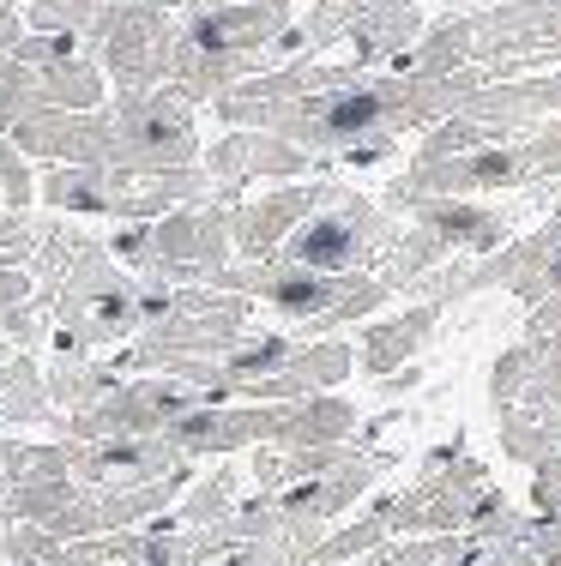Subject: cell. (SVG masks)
Wrapping results in <instances>:
<instances>
[{
  "label": "cell",
  "instance_id": "277c9868",
  "mask_svg": "<svg viewBox=\"0 0 561 566\" xmlns=\"http://www.w3.org/2000/svg\"><path fill=\"white\" fill-rule=\"evenodd\" d=\"M37 97L55 103V109H97V97H103V66L85 61L79 49H73V55L43 61V66H37Z\"/></svg>",
  "mask_w": 561,
  "mask_h": 566
},
{
  "label": "cell",
  "instance_id": "6da1fadb",
  "mask_svg": "<svg viewBox=\"0 0 561 566\" xmlns=\"http://www.w3.org/2000/svg\"><path fill=\"white\" fill-rule=\"evenodd\" d=\"M85 36L97 43L103 73L122 91H152L157 78H169L181 24L169 19V7H152V0H103L97 24Z\"/></svg>",
  "mask_w": 561,
  "mask_h": 566
},
{
  "label": "cell",
  "instance_id": "8992f818",
  "mask_svg": "<svg viewBox=\"0 0 561 566\" xmlns=\"http://www.w3.org/2000/svg\"><path fill=\"white\" fill-rule=\"evenodd\" d=\"M24 290H31V277H24L12 260H0V307H7V302H19Z\"/></svg>",
  "mask_w": 561,
  "mask_h": 566
},
{
  "label": "cell",
  "instance_id": "3957f363",
  "mask_svg": "<svg viewBox=\"0 0 561 566\" xmlns=\"http://www.w3.org/2000/svg\"><path fill=\"white\" fill-rule=\"evenodd\" d=\"M363 241H368L363 211H344V218H320V223L302 229V235L290 241V260L314 265V272H344V265L363 253Z\"/></svg>",
  "mask_w": 561,
  "mask_h": 566
},
{
  "label": "cell",
  "instance_id": "7a4b0ae2",
  "mask_svg": "<svg viewBox=\"0 0 561 566\" xmlns=\"http://www.w3.org/2000/svg\"><path fill=\"white\" fill-rule=\"evenodd\" d=\"M290 24V0H224V7H187L176 55H260Z\"/></svg>",
  "mask_w": 561,
  "mask_h": 566
},
{
  "label": "cell",
  "instance_id": "52a82bcc",
  "mask_svg": "<svg viewBox=\"0 0 561 566\" xmlns=\"http://www.w3.org/2000/svg\"><path fill=\"white\" fill-rule=\"evenodd\" d=\"M181 7H224V0H181Z\"/></svg>",
  "mask_w": 561,
  "mask_h": 566
},
{
  "label": "cell",
  "instance_id": "5b68a950",
  "mask_svg": "<svg viewBox=\"0 0 561 566\" xmlns=\"http://www.w3.org/2000/svg\"><path fill=\"white\" fill-rule=\"evenodd\" d=\"M302 206H309V193H290V199H266V206H253L248 218L236 223V241L260 253L266 241H278V235H284V229H290V218H297Z\"/></svg>",
  "mask_w": 561,
  "mask_h": 566
}]
</instances>
